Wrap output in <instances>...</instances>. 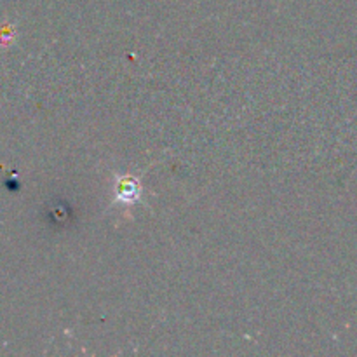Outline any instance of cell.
Wrapping results in <instances>:
<instances>
[{
	"label": "cell",
	"instance_id": "obj_1",
	"mask_svg": "<svg viewBox=\"0 0 357 357\" xmlns=\"http://www.w3.org/2000/svg\"><path fill=\"white\" fill-rule=\"evenodd\" d=\"M119 194H121V197L124 201H131V199H135L138 195V187L132 181H124V185L119 188Z\"/></svg>",
	"mask_w": 357,
	"mask_h": 357
}]
</instances>
